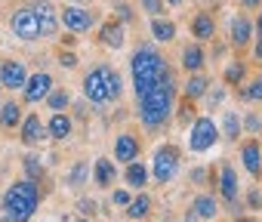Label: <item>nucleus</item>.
<instances>
[{
    "label": "nucleus",
    "mask_w": 262,
    "mask_h": 222,
    "mask_svg": "<svg viewBox=\"0 0 262 222\" xmlns=\"http://www.w3.org/2000/svg\"><path fill=\"white\" fill-rule=\"evenodd\" d=\"M173 96H176V86H173V77L164 74L145 96H139V118L148 130H158L170 121V111H173Z\"/></svg>",
    "instance_id": "obj_1"
},
{
    "label": "nucleus",
    "mask_w": 262,
    "mask_h": 222,
    "mask_svg": "<svg viewBox=\"0 0 262 222\" xmlns=\"http://www.w3.org/2000/svg\"><path fill=\"white\" fill-rule=\"evenodd\" d=\"M40 204V188L34 179H19L4 194V219L7 222H28Z\"/></svg>",
    "instance_id": "obj_2"
},
{
    "label": "nucleus",
    "mask_w": 262,
    "mask_h": 222,
    "mask_svg": "<svg viewBox=\"0 0 262 222\" xmlns=\"http://www.w3.org/2000/svg\"><path fill=\"white\" fill-rule=\"evenodd\" d=\"M164 74H170L164 56L151 47H139L136 56H133V90H136V99L145 96Z\"/></svg>",
    "instance_id": "obj_3"
},
{
    "label": "nucleus",
    "mask_w": 262,
    "mask_h": 222,
    "mask_svg": "<svg viewBox=\"0 0 262 222\" xmlns=\"http://www.w3.org/2000/svg\"><path fill=\"white\" fill-rule=\"evenodd\" d=\"M216 142H219V127L213 124V118H194L191 133H188V148L191 151H210Z\"/></svg>",
    "instance_id": "obj_4"
},
{
    "label": "nucleus",
    "mask_w": 262,
    "mask_h": 222,
    "mask_svg": "<svg viewBox=\"0 0 262 222\" xmlns=\"http://www.w3.org/2000/svg\"><path fill=\"white\" fill-rule=\"evenodd\" d=\"M59 22L71 31V34H83L96 25V13L86 10V7H77V4H68L65 10H59Z\"/></svg>",
    "instance_id": "obj_5"
},
{
    "label": "nucleus",
    "mask_w": 262,
    "mask_h": 222,
    "mask_svg": "<svg viewBox=\"0 0 262 222\" xmlns=\"http://www.w3.org/2000/svg\"><path fill=\"white\" fill-rule=\"evenodd\" d=\"M10 28L19 40H40V28H37V16L31 7H19L10 16Z\"/></svg>",
    "instance_id": "obj_6"
},
{
    "label": "nucleus",
    "mask_w": 262,
    "mask_h": 222,
    "mask_svg": "<svg viewBox=\"0 0 262 222\" xmlns=\"http://www.w3.org/2000/svg\"><path fill=\"white\" fill-rule=\"evenodd\" d=\"M176 170H179V148H176V145H164V148H158V154H155V167H151L155 179L164 185V182H170V179L176 176Z\"/></svg>",
    "instance_id": "obj_7"
},
{
    "label": "nucleus",
    "mask_w": 262,
    "mask_h": 222,
    "mask_svg": "<svg viewBox=\"0 0 262 222\" xmlns=\"http://www.w3.org/2000/svg\"><path fill=\"white\" fill-rule=\"evenodd\" d=\"M34 16H37V28H40V37H53L59 31V10L53 0H34Z\"/></svg>",
    "instance_id": "obj_8"
},
{
    "label": "nucleus",
    "mask_w": 262,
    "mask_h": 222,
    "mask_svg": "<svg viewBox=\"0 0 262 222\" xmlns=\"http://www.w3.org/2000/svg\"><path fill=\"white\" fill-rule=\"evenodd\" d=\"M28 80V71H25V62L19 59H7L0 62V86L4 90H22Z\"/></svg>",
    "instance_id": "obj_9"
},
{
    "label": "nucleus",
    "mask_w": 262,
    "mask_h": 222,
    "mask_svg": "<svg viewBox=\"0 0 262 222\" xmlns=\"http://www.w3.org/2000/svg\"><path fill=\"white\" fill-rule=\"evenodd\" d=\"M83 96H86L90 102H96V105H102V102H108V99H111V96H108V86H105L102 65H99V68H93V71L83 77Z\"/></svg>",
    "instance_id": "obj_10"
},
{
    "label": "nucleus",
    "mask_w": 262,
    "mask_h": 222,
    "mask_svg": "<svg viewBox=\"0 0 262 222\" xmlns=\"http://www.w3.org/2000/svg\"><path fill=\"white\" fill-rule=\"evenodd\" d=\"M25 102H40V99H47L50 96V90H53V77L47 74V71H37V74H31L28 80H25Z\"/></svg>",
    "instance_id": "obj_11"
},
{
    "label": "nucleus",
    "mask_w": 262,
    "mask_h": 222,
    "mask_svg": "<svg viewBox=\"0 0 262 222\" xmlns=\"http://www.w3.org/2000/svg\"><path fill=\"white\" fill-rule=\"evenodd\" d=\"M219 194L228 207H237V173L231 164H222L219 170Z\"/></svg>",
    "instance_id": "obj_12"
},
{
    "label": "nucleus",
    "mask_w": 262,
    "mask_h": 222,
    "mask_svg": "<svg viewBox=\"0 0 262 222\" xmlns=\"http://www.w3.org/2000/svg\"><path fill=\"white\" fill-rule=\"evenodd\" d=\"M241 158H244L247 173H250L253 179H259V176H262V148H259L256 139H247V142L241 145Z\"/></svg>",
    "instance_id": "obj_13"
},
{
    "label": "nucleus",
    "mask_w": 262,
    "mask_h": 222,
    "mask_svg": "<svg viewBox=\"0 0 262 222\" xmlns=\"http://www.w3.org/2000/svg\"><path fill=\"white\" fill-rule=\"evenodd\" d=\"M47 136H50V130L40 124L37 115H28V118L22 121V142H25V145H40Z\"/></svg>",
    "instance_id": "obj_14"
},
{
    "label": "nucleus",
    "mask_w": 262,
    "mask_h": 222,
    "mask_svg": "<svg viewBox=\"0 0 262 222\" xmlns=\"http://www.w3.org/2000/svg\"><path fill=\"white\" fill-rule=\"evenodd\" d=\"M136 158H139V139H136V136H129V133L117 136V145H114V161L129 164V161H136Z\"/></svg>",
    "instance_id": "obj_15"
},
{
    "label": "nucleus",
    "mask_w": 262,
    "mask_h": 222,
    "mask_svg": "<svg viewBox=\"0 0 262 222\" xmlns=\"http://www.w3.org/2000/svg\"><path fill=\"white\" fill-rule=\"evenodd\" d=\"M191 34L198 40H213L216 37V19H213V13H198L194 22H191Z\"/></svg>",
    "instance_id": "obj_16"
},
{
    "label": "nucleus",
    "mask_w": 262,
    "mask_h": 222,
    "mask_svg": "<svg viewBox=\"0 0 262 222\" xmlns=\"http://www.w3.org/2000/svg\"><path fill=\"white\" fill-rule=\"evenodd\" d=\"M250 37H253V25H250V19H247V16L231 19V43H234L237 50H244V47L250 43Z\"/></svg>",
    "instance_id": "obj_17"
},
{
    "label": "nucleus",
    "mask_w": 262,
    "mask_h": 222,
    "mask_svg": "<svg viewBox=\"0 0 262 222\" xmlns=\"http://www.w3.org/2000/svg\"><path fill=\"white\" fill-rule=\"evenodd\" d=\"M99 37H102V43L105 47H111V50H120L123 47V22H105L102 25V31H99Z\"/></svg>",
    "instance_id": "obj_18"
},
{
    "label": "nucleus",
    "mask_w": 262,
    "mask_h": 222,
    "mask_svg": "<svg viewBox=\"0 0 262 222\" xmlns=\"http://www.w3.org/2000/svg\"><path fill=\"white\" fill-rule=\"evenodd\" d=\"M16 124H22V105L19 102H7L4 108H0V127L16 130Z\"/></svg>",
    "instance_id": "obj_19"
},
{
    "label": "nucleus",
    "mask_w": 262,
    "mask_h": 222,
    "mask_svg": "<svg viewBox=\"0 0 262 222\" xmlns=\"http://www.w3.org/2000/svg\"><path fill=\"white\" fill-rule=\"evenodd\" d=\"M191 210H194L201 219H213V216L219 213V201H216L213 194H198L194 204H191Z\"/></svg>",
    "instance_id": "obj_20"
},
{
    "label": "nucleus",
    "mask_w": 262,
    "mask_h": 222,
    "mask_svg": "<svg viewBox=\"0 0 262 222\" xmlns=\"http://www.w3.org/2000/svg\"><path fill=\"white\" fill-rule=\"evenodd\" d=\"M151 34H155V40H161V43H170V40L176 37V25H173L170 19H161V16H155V19H151Z\"/></svg>",
    "instance_id": "obj_21"
},
{
    "label": "nucleus",
    "mask_w": 262,
    "mask_h": 222,
    "mask_svg": "<svg viewBox=\"0 0 262 222\" xmlns=\"http://www.w3.org/2000/svg\"><path fill=\"white\" fill-rule=\"evenodd\" d=\"M47 130H50V136H53V139H68V136H71V118H68V115H62V111H56Z\"/></svg>",
    "instance_id": "obj_22"
},
{
    "label": "nucleus",
    "mask_w": 262,
    "mask_h": 222,
    "mask_svg": "<svg viewBox=\"0 0 262 222\" xmlns=\"http://www.w3.org/2000/svg\"><path fill=\"white\" fill-rule=\"evenodd\" d=\"M182 68L185 71H201L204 68V50L198 43H191V47L182 50Z\"/></svg>",
    "instance_id": "obj_23"
},
{
    "label": "nucleus",
    "mask_w": 262,
    "mask_h": 222,
    "mask_svg": "<svg viewBox=\"0 0 262 222\" xmlns=\"http://www.w3.org/2000/svg\"><path fill=\"white\" fill-rule=\"evenodd\" d=\"M126 207H129V210H126V213H129V219H145V216L151 213V197H148V194H139V197L129 201Z\"/></svg>",
    "instance_id": "obj_24"
},
{
    "label": "nucleus",
    "mask_w": 262,
    "mask_h": 222,
    "mask_svg": "<svg viewBox=\"0 0 262 222\" xmlns=\"http://www.w3.org/2000/svg\"><path fill=\"white\" fill-rule=\"evenodd\" d=\"M111 179H114V161L99 158V161H96V185L108 188V185H111Z\"/></svg>",
    "instance_id": "obj_25"
},
{
    "label": "nucleus",
    "mask_w": 262,
    "mask_h": 222,
    "mask_svg": "<svg viewBox=\"0 0 262 222\" xmlns=\"http://www.w3.org/2000/svg\"><path fill=\"white\" fill-rule=\"evenodd\" d=\"M102 74H105V86H108V96H111V99H120V93H123L120 74H117L111 65H102Z\"/></svg>",
    "instance_id": "obj_26"
},
{
    "label": "nucleus",
    "mask_w": 262,
    "mask_h": 222,
    "mask_svg": "<svg viewBox=\"0 0 262 222\" xmlns=\"http://www.w3.org/2000/svg\"><path fill=\"white\" fill-rule=\"evenodd\" d=\"M241 127L244 124H241V118L234 115V111H225V118H222V136L225 139H237L241 136Z\"/></svg>",
    "instance_id": "obj_27"
},
{
    "label": "nucleus",
    "mask_w": 262,
    "mask_h": 222,
    "mask_svg": "<svg viewBox=\"0 0 262 222\" xmlns=\"http://www.w3.org/2000/svg\"><path fill=\"white\" fill-rule=\"evenodd\" d=\"M145 179H148V170H145L142 164H136V161H129V167H126V182L136 185V188H142Z\"/></svg>",
    "instance_id": "obj_28"
},
{
    "label": "nucleus",
    "mask_w": 262,
    "mask_h": 222,
    "mask_svg": "<svg viewBox=\"0 0 262 222\" xmlns=\"http://www.w3.org/2000/svg\"><path fill=\"white\" fill-rule=\"evenodd\" d=\"M207 86H210V80L201 77V74H194V77H188V83H185V96H188V99H201V96L207 93Z\"/></svg>",
    "instance_id": "obj_29"
},
{
    "label": "nucleus",
    "mask_w": 262,
    "mask_h": 222,
    "mask_svg": "<svg viewBox=\"0 0 262 222\" xmlns=\"http://www.w3.org/2000/svg\"><path fill=\"white\" fill-rule=\"evenodd\" d=\"M22 164H25V173H28V179H34V182H40V179H43V164H40V158L28 154Z\"/></svg>",
    "instance_id": "obj_30"
},
{
    "label": "nucleus",
    "mask_w": 262,
    "mask_h": 222,
    "mask_svg": "<svg viewBox=\"0 0 262 222\" xmlns=\"http://www.w3.org/2000/svg\"><path fill=\"white\" fill-rule=\"evenodd\" d=\"M47 102H50V108H53V111H62V108H68V102H71V96H68L65 90H50V96H47Z\"/></svg>",
    "instance_id": "obj_31"
},
{
    "label": "nucleus",
    "mask_w": 262,
    "mask_h": 222,
    "mask_svg": "<svg viewBox=\"0 0 262 222\" xmlns=\"http://www.w3.org/2000/svg\"><path fill=\"white\" fill-rule=\"evenodd\" d=\"M86 176H90V164H86V161H80V164L71 170L68 185H74V188H77V185H83V182H86Z\"/></svg>",
    "instance_id": "obj_32"
},
{
    "label": "nucleus",
    "mask_w": 262,
    "mask_h": 222,
    "mask_svg": "<svg viewBox=\"0 0 262 222\" xmlns=\"http://www.w3.org/2000/svg\"><path fill=\"white\" fill-rule=\"evenodd\" d=\"M241 96H244V99H250V102H262V77H253Z\"/></svg>",
    "instance_id": "obj_33"
},
{
    "label": "nucleus",
    "mask_w": 262,
    "mask_h": 222,
    "mask_svg": "<svg viewBox=\"0 0 262 222\" xmlns=\"http://www.w3.org/2000/svg\"><path fill=\"white\" fill-rule=\"evenodd\" d=\"M179 121H182V124H191V121H194V99L185 96V102L179 105Z\"/></svg>",
    "instance_id": "obj_34"
},
{
    "label": "nucleus",
    "mask_w": 262,
    "mask_h": 222,
    "mask_svg": "<svg viewBox=\"0 0 262 222\" xmlns=\"http://www.w3.org/2000/svg\"><path fill=\"white\" fill-rule=\"evenodd\" d=\"M139 7L155 19V16H161V13H164V0H139Z\"/></svg>",
    "instance_id": "obj_35"
},
{
    "label": "nucleus",
    "mask_w": 262,
    "mask_h": 222,
    "mask_svg": "<svg viewBox=\"0 0 262 222\" xmlns=\"http://www.w3.org/2000/svg\"><path fill=\"white\" fill-rule=\"evenodd\" d=\"M241 77H244V65H228L225 80H228V83H241Z\"/></svg>",
    "instance_id": "obj_36"
},
{
    "label": "nucleus",
    "mask_w": 262,
    "mask_h": 222,
    "mask_svg": "<svg viewBox=\"0 0 262 222\" xmlns=\"http://www.w3.org/2000/svg\"><path fill=\"white\" fill-rule=\"evenodd\" d=\"M77 210H80L83 216H93V213H96V201H80V204H77Z\"/></svg>",
    "instance_id": "obj_37"
},
{
    "label": "nucleus",
    "mask_w": 262,
    "mask_h": 222,
    "mask_svg": "<svg viewBox=\"0 0 262 222\" xmlns=\"http://www.w3.org/2000/svg\"><path fill=\"white\" fill-rule=\"evenodd\" d=\"M59 62H62L65 68H74V65H77V56H74V53H62V56H59Z\"/></svg>",
    "instance_id": "obj_38"
},
{
    "label": "nucleus",
    "mask_w": 262,
    "mask_h": 222,
    "mask_svg": "<svg viewBox=\"0 0 262 222\" xmlns=\"http://www.w3.org/2000/svg\"><path fill=\"white\" fill-rule=\"evenodd\" d=\"M117 16H120V22H129V19H133V13H129L126 4H117Z\"/></svg>",
    "instance_id": "obj_39"
},
{
    "label": "nucleus",
    "mask_w": 262,
    "mask_h": 222,
    "mask_svg": "<svg viewBox=\"0 0 262 222\" xmlns=\"http://www.w3.org/2000/svg\"><path fill=\"white\" fill-rule=\"evenodd\" d=\"M259 127H262V121H259L256 115H250V118H247V130H250V133H256Z\"/></svg>",
    "instance_id": "obj_40"
},
{
    "label": "nucleus",
    "mask_w": 262,
    "mask_h": 222,
    "mask_svg": "<svg viewBox=\"0 0 262 222\" xmlns=\"http://www.w3.org/2000/svg\"><path fill=\"white\" fill-rule=\"evenodd\" d=\"M247 201H250V207H253V210H256V207H259V204H262V194H259V191H256V188H253V191H250V197H247Z\"/></svg>",
    "instance_id": "obj_41"
},
{
    "label": "nucleus",
    "mask_w": 262,
    "mask_h": 222,
    "mask_svg": "<svg viewBox=\"0 0 262 222\" xmlns=\"http://www.w3.org/2000/svg\"><path fill=\"white\" fill-rule=\"evenodd\" d=\"M114 204H123V207H126V204H129V194H126V191H114Z\"/></svg>",
    "instance_id": "obj_42"
},
{
    "label": "nucleus",
    "mask_w": 262,
    "mask_h": 222,
    "mask_svg": "<svg viewBox=\"0 0 262 222\" xmlns=\"http://www.w3.org/2000/svg\"><path fill=\"white\" fill-rule=\"evenodd\" d=\"M241 4H244L247 10H259V7H262V0H241Z\"/></svg>",
    "instance_id": "obj_43"
},
{
    "label": "nucleus",
    "mask_w": 262,
    "mask_h": 222,
    "mask_svg": "<svg viewBox=\"0 0 262 222\" xmlns=\"http://www.w3.org/2000/svg\"><path fill=\"white\" fill-rule=\"evenodd\" d=\"M253 56L262 62V34H259V40H256V47H253Z\"/></svg>",
    "instance_id": "obj_44"
},
{
    "label": "nucleus",
    "mask_w": 262,
    "mask_h": 222,
    "mask_svg": "<svg viewBox=\"0 0 262 222\" xmlns=\"http://www.w3.org/2000/svg\"><path fill=\"white\" fill-rule=\"evenodd\" d=\"M219 102H222V90H216V93L210 96V105H219Z\"/></svg>",
    "instance_id": "obj_45"
},
{
    "label": "nucleus",
    "mask_w": 262,
    "mask_h": 222,
    "mask_svg": "<svg viewBox=\"0 0 262 222\" xmlns=\"http://www.w3.org/2000/svg\"><path fill=\"white\" fill-rule=\"evenodd\" d=\"M204 176H207L204 170H194V173H191V179H194V182H204Z\"/></svg>",
    "instance_id": "obj_46"
},
{
    "label": "nucleus",
    "mask_w": 262,
    "mask_h": 222,
    "mask_svg": "<svg viewBox=\"0 0 262 222\" xmlns=\"http://www.w3.org/2000/svg\"><path fill=\"white\" fill-rule=\"evenodd\" d=\"M198 219H201V216H198L194 210H188V213H185V222H198Z\"/></svg>",
    "instance_id": "obj_47"
},
{
    "label": "nucleus",
    "mask_w": 262,
    "mask_h": 222,
    "mask_svg": "<svg viewBox=\"0 0 262 222\" xmlns=\"http://www.w3.org/2000/svg\"><path fill=\"white\" fill-rule=\"evenodd\" d=\"M234 222H253V219H247V216H237V219H234Z\"/></svg>",
    "instance_id": "obj_48"
},
{
    "label": "nucleus",
    "mask_w": 262,
    "mask_h": 222,
    "mask_svg": "<svg viewBox=\"0 0 262 222\" xmlns=\"http://www.w3.org/2000/svg\"><path fill=\"white\" fill-rule=\"evenodd\" d=\"M256 28H259V34H262V16H259V22H256Z\"/></svg>",
    "instance_id": "obj_49"
},
{
    "label": "nucleus",
    "mask_w": 262,
    "mask_h": 222,
    "mask_svg": "<svg viewBox=\"0 0 262 222\" xmlns=\"http://www.w3.org/2000/svg\"><path fill=\"white\" fill-rule=\"evenodd\" d=\"M170 4H173V7H176V4H182V0H170Z\"/></svg>",
    "instance_id": "obj_50"
},
{
    "label": "nucleus",
    "mask_w": 262,
    "mask_h": 222,
    "mask_svg": "<svg viewBox=\"0 0 262 222\" xmlns=\"http://www.w3.org/2000/svg\"><path fill=\"white\" fill-rule=\"evenodd\" d=\"M80 222H90V219H80Z\"/></svg>",
    "instance_id": "obj_51"
},
{
    "label": "nucleus",
    "mask_w": 262,
    "mask_h": 222,
    "mask_svg": "<svg viewBox=\"0 0 262 222\" xmlns=\"http://www.w3.org/2000/svg\"><path fill=\"white\" fill-rule=\"evenodd\" d=\"M0 90H4V86H0Z\"/></svg>",
    "instance_id": "obj_52"
}]
</instances>
